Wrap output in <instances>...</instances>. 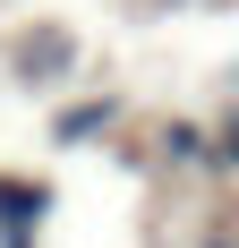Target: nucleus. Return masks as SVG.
Segmentation results:
<instances>
[{
  "label": "nucleus",
  "instance_id": "f257e3e1",
  "mask_svg": "<svg viewBox=\"0 0 239 248\" xmlns=\"http://www.w3.org/2000/svg\"><path fill=\"white\" fill-rule=\"evenodd\" d=\"M51 214L43 180H0V248H34V223Z\"/></svg>",
  "mask_w": 239,
  "mask_h": 248
},
{
  "label": "nucleus",
  "instance_id": "f03ea898",
  "mask_svg": "<svg viewBox=\"0 0 239 248\" xmlns=\"http://www.w3.org/2000/svg\"><path fill=\"white\" fill-rule=\"evenodd\" d=\"M103 120H111V103H77V111H60L51 128H60V137H94Z\"/></svg>",
  "mask_w": 239,
  "mask_h": 248
},
{
  "label": "nucleus",
  "instance_id": "7ed1b4c3",
  "mask_svg": "<svg viewBox=\"0 0 239 248\" xmlns=\"http://www.w3.org/2000/svg\"><path fill=\"white\" fill-rule=\"evenodd\" d=\"M222 154H231V163H239V120H231V128H222Z\"/></svg>",
  "mask_w": 239,
  "mask_h": 248
},
{
  "label": "nucleus",
  "instance_id": "20e7f679",
  "mask_svg": "<svg viewBox=\"0 0 239 248\" xmlns=\"http://www.w3.org/2000/svg\"><path fill=\"white\" fill-rule=\"evenodd\" d=\"M214 248H231V240H214Z\"/></svg>",
  "mask_w": 239,
  "mask_h": 248
}]
</instances>
